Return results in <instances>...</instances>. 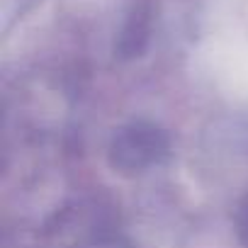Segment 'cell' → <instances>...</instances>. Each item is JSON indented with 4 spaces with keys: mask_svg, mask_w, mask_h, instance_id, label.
Instances as JSON below:
<instances>
[{
    "mask_svg": "<svg viewBox=\"0 0 248 248\" xmlns=\"http://www.w3.org/2000/svg\"><path fill=\"white\" fill-rule=\"evenodd\" d=\"M163 149V139L154 129H132L122 134L114 144V163L122 168H141L156 161L158 151Z\"/></svg>",
    "mask_w": 248,
    "mask_h": 248,
    "instance_id": "1",
    "label": "cell"
}]
</instances>
